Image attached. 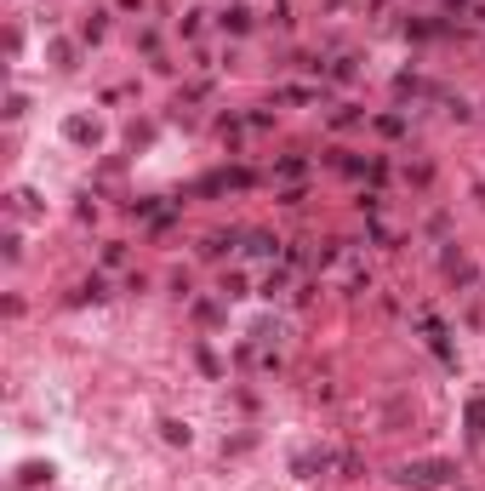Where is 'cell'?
Returning a JSON list of instances; mask_svg holds the SVG:
<instances>
[{"label": "cell", "instance_id": "cell-1", "mask_svg": "<svg viewBox=\"0 0 485 491\" xmlns=\"http://www.w3.org/2000/svg\"><path fill=\"white\" fill-rule=\"evenodd\" d=\"M451 469H446V463H417V469H405V480H417V485H440Z\"/></svg>", "mask_w": 485, "mask_h": 491}, {"label": "cell", "instance_id": "cell-2", "mask_svg": "<svg viewBox=\"0 0 485 491\" xmlns=\"http://www.w3.org/2000/svg\"><path fill=\"white\" fill-rule=\"evenodd\" d=\"M468 417H474V434H485V400H474V406H468Z\"/></svg>", "mask_w": 485, "mask_h": 491}]
</instances>
